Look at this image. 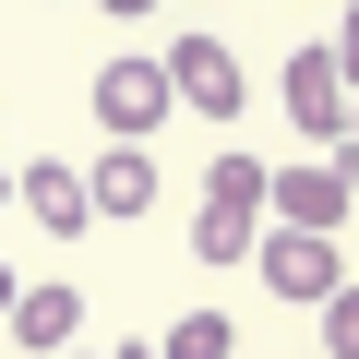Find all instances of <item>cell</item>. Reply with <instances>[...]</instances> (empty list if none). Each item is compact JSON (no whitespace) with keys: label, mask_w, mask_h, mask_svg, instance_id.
I'll return each instance as SVG.
<instances>
[{"label":"cell","mask_w":359,"mask_h":359,"mask_svg":"<svg viewBox=\"0 0 359 359\" xmlns=\"http://www.w3.org/2000/svg\"><path fill=\"white\" fill-rule=\"evenodd\" d=\"M347 204H359V144H323V156H299V168H264V216H276V228L335 240Z\"/></svg>","instance_id":"6da1fadb"},{"label":"cell","mask_w":359,"mask_h":359,"mask_svg":"<svg viewBox=\"0 0 359 359\" xmlns=\"http://www.w3.org/2000/svg\"><path fill=\"white\" fill-rule=\"evenodd\" d=\"M252 240H264V156H240V144H228V156L204 168V216H192V264H240Z\"/></svg>","instance_id":"7a4b0ae2"},{"label":"cell","mask_w":359,"mask_h":359,"mask_svg":"<svg viewBox=\"0 0 359 359\" xmlns=\"http://www.w3.org/2000/svg\"><path fill=\"white\" fill-rule=\"evenodd\" d=\"M168 108H180V96H168V60H156V48H132V60L96 72V132H108V144H156Z\"/></svg>","instance_id":"3957f363"},{"label":"cell","mask_w":359,"mask_h":359,"mask_svg":"<svg viewBox=\"0 0 359 359\" xmlns=\"http://www.w3.org/2000/svg\"><path fill=\"white\" fill-rule=\"evenodd\" d=\"M168 96H180V108H204V120H240V108H252L240 48H228V36H180V48H168Z\"/></svg>","instance_id":"277c9868"},{"label":"cell","mask_w":359,"mask_h":359,"mask_svg":"<svg viewBox=\"0 0 359 359\" xmlns=\"http://www.w3.org/2000/svg\"><path fill=\"white\" fill-rule=\"evenodd\" d=\"M252 252H264V287H276V299H299V311H323V299L347 287V264H335V240H311V228H264Z\"/></svg>","instance_id":"5b68a950"},{"label":"cell","mask_w":359,"mask_h":359,"mask_svg":"<svg viewBox=\"0 0 359 359\" xmlns=\"http://www.w3.org/2000/svg\"><path fill=\"white\" fill-rule=\"evenodd\" d=\"M287 120H299V144H347V72H335L323 36L287 48Z\"/></svg>","instance_id":"8992f818"},{"label":"cell","mask_w":359,"mask_h":359,"mask_svg":"<svg viewBox=\"0 0 359 359\" xmlns=\"http://www.w3.org/2000/svg\"><path fill=\"white\" fill-rule=\"evenodd\" d=\"M13 347H36V359H60L72 335H84V287H60V276H36V287H13V323H0Z\"/></svg>","instance_id":"52a82bcc"},{"label":"cell","mask_w":359,"mask_h":359,"mask_svg":"<svg viewBox=\"0 0 359 359\" xmlns=\"http://www.w3.org/2000/svg\"><path fill=\"white\" fill-rule=\"evenodd\" d=\"M144 204H156V156L144 144H108L84 168V216H144Z\"/></svg>","instance_id":"ba28073f"},{"label":"cell","mask_w":359,"mask_h":359,"mask_svg":"<svg viewBox=\"0 0 359 359\" xmlns=\"http://www.w3.org/2000/svg\"><path fill=\"white\" fill-rule=\"evenodd\" d=\"M13 204H25V216H36L48 240L96 228V216H84V168H25V180H13Z\"/></svg>","instance_id":"9c48e42d"},{"label":"cell","mask_w":359,"mask_h":359,"mask_svg":"<svg viewBox=\"0 0 359 359\" xmlns=\"http://www.w3.org/2000/svg\"><path fill=\"white\" fill-rule=\"evenodd\" d=\"M228 347H240V323H228V311H180V323L156 335V359H228Z\"/></svg>","instance_id":"30bf717a"},{"label":"cell","mask_w":359,"mask_h":359,"mask_svg":"<svg viewBox=\"0 0 359 359\" xmlns=\"http://www.w3.org/2000/svg\"><path fill=\"white\" fill-rule=\"evenodd\" d=\"M323 347H335V359H359V276L323 299Z\"/></svg>","instance_id":"8fae6325"},{"label":"cell","mask_w":359,"mask_h":359,"mask_svg":"<svg viewBox=\"0 0 359 359\" xmlns=\"http://www.w3.org/2000/svg\"><path fill=\"white\" fill-rule=\"evenodd\" d=\"M13 287H25V276H13V264H0V323H13Z\"/></svg>","instance_id":"7c38bea8"},{"label":"cell","mask_w":359,"mask_h":359,"mask_svg":"<svg viewBox=\"0 0 359 359\" xmlns=\"http://www.w3.org/2000/svg\"><path fill=\"white\" fill-rule=\"evenodd\" d=\"M108 13H120V25H132V13H156V0H108Z\"/></svg>","instance_id":"4fadbf2b"},{"label":"cell","mask_w":359,"mask_h":359,"mask_svg":"<svg viewBox=\"0 0 359 359\" xmlns=\"http://www.w3.org/2000/svg\"><path fill=\"white\" fill-rule=\"evenodd\" d=\"M347 144H359V84H347Z\"/></svg>","instance_id":"5bb4252c"},{"label":"cell","mask_w":359,"mask_h":359,"mask_svg":"<svg viewBox=\"0 0 359 359\" xmlns=\"http://www.w3.org/2000/svg\"><path fill=\"white\" fill-rule=\"evenodd\" d=\"M0 204H13V168H0Z\"/></svg>","instance_id":"9a60e30c"},{"label":"cell","mask_w":359,"mask_h":359,"mask_svg":"<svg viewBox=\"0 0 359 359\" xmlns=\"http://www.w3.org/2000/svg\"><path fill=\"white\" fill-rule=\"evenodd\" d=\"M120 359H156V347H120Z\"/></svg>","instance_id":"2e32d148"},{"label":"cell","mask_w":359,"mask_h":359,"mask_svg":"<svg viewBox=\"0 0 359 359\" xmlns=\"http://www.w3.org/2000/svg\"><path fill=\"white\" fill-rule=\"evenodd\" d=\"M60 359H72V347H60Z\"/></svg>","instance_id":"e0dca14e"}]
</instances>
